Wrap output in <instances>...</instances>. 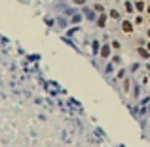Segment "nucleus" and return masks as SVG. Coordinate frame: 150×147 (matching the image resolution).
Wrapping results in <instances>:
<instances>
[{
  "label": "nucleus",
  "instance_id": "f257e3e1",
  "mask_svg": "<svg viewBox=\"0 0 150 147\" xmlns=\"http://www.w3.org/2000/svg\"><path fill=\"white\" fill-rule=\"evenodd\" d=\"M99 54H101V57H103V59H108L110 54H112V50H110L108 44H103V46H101V50H99Z\"/></svg>",
  "mask_w": 150,
  "mask_h": 147
},
{
  "label": "nucleus",
  "instance_id": "9d476101",
  "mask_svg": "<svg viewBox=\"0 0 150 147\" xmlns=\"http://www.w3.org/2000/svg\"><path fill=\"white\" fill-rule=\"evenodd\" d=\"M93 52H99V42H93Z\"/></svg>",
  "mask_w": 150,
  "mask_h": 147
},
{
  "label": "nucleus",
  "instance_id": "1a4fd4ad",
  "mask_svg": "<svg viewBox=\"0 0 150 147\" xmlns=\"http://www.w3.org/2000/svg\"><path fill=\"white\" fill-rule=\"evenodd\" d=\"M112 63L120 65V63H122V57H120V55H114V57H112Z\"/></svg>",
  "mask_w": 150,
  "mask_h": 147
},
{
  "label": "nucleus",
  "instance_id": "dca6fc26",
  "mask_svg": "<svg viewBox=\"0 0 150 147\" xmlns=\"http://www.w3.org/2000/svg\"><path fill=\"white\" fill-rule=\"evenodd\" d=\"M146 35H148V38H150V31H148V32H146Z\"/></svg>",
  "mask_w": 150,
  "mask_h": 147
},
{
  "label": "nucleus",
  "instance_id": "423d86ee",
  "mask_svg": "<svg viewBox=\"0 0 150 147\" xmlns=\"http://www.w3.org/2000/svg\"><path fill=\"white\" fill-rule=\"evenodd\" d=\"M129 78H123V92H129Z\"/></svg>",
  "mask_w": 150,
  "mask_h": 147
},
{
  "label": "nucleus",
  "instance_id": "39448f33",
  "mask_svg": "<svg viewBox=\"0 0 150 147\" xmlns=\"http://www.w3.org/2000/svg\"><path fill=\"white\" fill-rule=\"evenodd\" d=\"M110 17L112 19H120V12L118 10H110Z\"/></svg>",
  "mask_w": 150,
  "mask_h": 147
},
{
  "label": "nucleus",
  "instance_id": "6e6552de",
  "mask_svg": "<svg viewBox=\"0 0 150 147\" xmlns=\"http://www.w3.org/2000/svg\"><path fill=\"white\" fill-rule=\"evenodd\" d=\"M110 46H112L114 50H120V48H122V44H120L118 40H112V44H110Z\"/></svg>",
  "mask_w": 150,
  "mask_h": 147
},
{
  "label": "nucleus",
  "instance_id": "ddd939ff",
  "mask_svg": "<svg viewBox=\"0 0 150 147\" xmlns=\"http://www.w3.org/2000/svg\"><path fill=\"white\" fill-rule=\"evenodd\" d=\"M72 2H74V4H80V6H82L84 2H86V0H72Z\"/></svg>",
  "mask_w": 150,
  "mask_h": 147
},
{
  "label": "nucleus",
  "instance_id": "20e7f679",
  "mask_svg": "<svg viewBox=\"0 0 150 147\" xmlns=\"http://www.w3.org/2000/svg\"><path fill=\"white\" fill-rule=\"evenodd\" d=\"M135 8L139 10V12H142V10H145V2H142V0H137V2H135Z\"/></svg>",
  "mask_w": 150,
  "mask_h": 147
},
{
  "label": "nucleus",
  "instance_id": "9b49d317",
  "mask_svg": "<svg viewBox=\"0 0 150 147\" xmlns=\"http://www.w3.org/2000/svg\"><path fill=\"white\" fill-rule=\"evenodd\" d=\"M123 4H125V10H127V12H131V10H133V8H131V4H129V2H123Z\"/></svg>",
  "mask_w": 150,
  "mask_h": 147
},
{
  "label": "nucleus",
  "instance_id": "f8f14e48",
  "mask_svg": "<svg viewBox=\"0 0 150 147\" xmlns=\"http://www.w3.org/2000/svg\"><path fill=\"white\" fill-rule=\"evenodd\" d=\"M93 8H95L97 12H103V6H101V4H95V6H93Z\"/></svg>",
  "mask_w": 150,
  "mask_h": 147
},
{
  "label": "nucleus",
  "instance_id": "4468645a",
  "mask_svg": "<svg viewBox=\"0 0 150 147\" xmlns=\"http://www.w3.org/2000/svg\"><path fill=\"white\" fill-rule=\"evenodd\" d=\"M146 50H148V52H150V40H148V44H146Z\"/></svg>",
  "mask_w": 150,
  "mask_h": 147
},
{
  "label": "nucleus",
  "instance_id": "f03ea898",
  "mask_svg": "<svg viewBox=\"0 0 150 147\" xmlns=\"http://www.w3.org/2000/svg\"><path fill=\"white\" fill-rule=\"evenodd\" d=\"M122 31L125 32V35H131V32H133V25L129 23L127 19H123V21H122Z\"/></svg>",
  "mask_w": 150,
  "mask_h": 147
},
{
  "label": "nucleus",
  "instance_id": "2eb2a0df",
  "mask_svg": "<svg viewBox=\"0 0 150 147\" xmlns=\"http://www.w3.org/2000/svg\"><path fill=\"white\" fill-rule=\"evenodd\" d=\"M146 12H148V14H150V4H148V6H146Z\"/></svg>",
  "mask_w": 150,
  "mask_h": 147
},
{
  "label": "nucleus",
  "instance_id": "0eeeda50",
  "mask_svg": "<svg viewBox=\"0 0 150 147\" xmlns=\"http://www.w3.org/2000/svg\"><path fill=\"white\" fill-rule=\"evenodd\" d=\"M97 23H99V27H105V23H106V15H101Z\"/></svg>",
  "mask_w": 150,
  "mask_h": 147
},
{
  "label": "nucleus",
  "instance_id": "7ed1b4c3",
  "mask_svg": "<svg viewBox=\"0 0 150 147\" xmlns=\"http://www.w3.org/2000/svg\"><path fill=\"white\" fill-rule=\"evenodd\" d=\"M139 55H141V57H145V59H148V57H150V52L145 50V48H139Z\"/></svg>",
  "mask_w": 150,
  "mask_h": 147
}]
</instances>
